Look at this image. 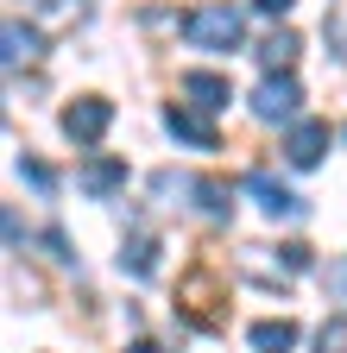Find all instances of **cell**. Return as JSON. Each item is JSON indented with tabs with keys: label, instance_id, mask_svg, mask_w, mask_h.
<instances>
[{
	"label": "cell",
	"instance_id": "9c48e42d",
	"mask_svg": "<svg viewBox=\"0 0 347 353\" xmlns=\"http://www.w3.org/2000/svg\"><path fill=\"white\" fill-rule=\"evenodd\" d=\"M246 190L259 196V208H266V214H284V221H290V214H303V202H297V196L278 183L272 170H252V176H246Z\"/></svg>",
	"mask_w": 347,
	"mask_h": 353
},
{
	"label": "cell",
	"instance_id": "9a60e30c",
	"mask_svg": "<svg viewBox=\"0 0 347 353\" xmlns=\"http://www.w3.org/2000/svg\"><path fill=\"white\" fill-rule=\"evenodd\" d=\"M196 196H202V208H208V214H234V190L221 183V176H202Z\"/></svg>",
	"mask_w": 347,
	"mask_h": 353
},
{
	"label": "cell",
	"instance_id": "4fadbf2b",
	"mask_svg": "<svg viewBox=\"0 0 347 353\" xmlns=\"http://www.w3.org/2000/svg\"><path fill=\"white\" fill-rule=\"evenodd\" d=\"M120 265H126L133 278H152V272H158V240H152V234H133V240H126V252H120Z\"/></svg>",
	"mask_w": 347,
	"mask_h": 353
},
{
	"label": "cell",
	"instance_id": "5b68a950",
	"mask_svg": "<svg viewBox=\"0 0 347 353\" xmlns=\"http://www.w3.org/2000/svg\"><path fill=\"white\" fill-rule=\"evenodd\" d=\"M328 120H290V139H284V158L297 164V170H310V164H322V152H328Z\"/></svg>",
	"mask_w": 347,
	"mask_h": 353
},
{
	"label": "cell",
	"instance_id": "6da1fadb",
	"mask_svg": "<svg viewBox=\"0 0 347 353\" xmlns=\"http://www.w3.org/2000/svg\"><path fill=\"white\" fill-rule=\"evenodd\" d=\"M184 38L196 44V51H234V44L246 38L240 7H228V0H208V7H196V13L184 19Z\"/></svg>",
	"mask_w": 347,
	"mask_h": 353
},
{
	"label": "cell",
	"instance_id": "52a82bcc",
	"mask_svg": "<svg viewBox=\"0 0 347 353\" xmlns=\"http://www.w3.org/2000/svg\"><path fill=\"white\" fill-rule=\"evenodd\" d=\"M26 13L45 26V32H70L89 19V0H26Z\"/></svg>",
	"mask_w": 347,
	"mask_h": 353
},
{
	"label": "cell",
	"instance_id": "7c38bea8",
	"mask_svg": "<svg viewBox=\"0 0 347 353\" xmlns=\"http://www.w3.org/2000/svg\"><path fill=\"white\" fill-rule=\"evenodd\" d=\"M252 347L259 353H290L297 347V322H284V316L278 322H252Z\"/></svg>",
	"mask_w": 347,
	"mask_h": 353
},
{
	"label": "cell",
	"instance_id": "e0dca14e",
	"mask_svg": "<svg viewBox=\"0 0 347 353\" xmlns=\"http://www.w3.org/2000/svg\"><path fill=\"white\" fill-rule=\"evenodd\" d=\"M316 353H347V316H335V322L316 334Z\"/></svg>",
	"mask_w": 347,
	"mask_h": 353
},
{
	"label": "cell",
	"instance_id": "8fae6325",
	"mask_svg": "<svg viewBox=\"0 0 347 353\" xmlns=\"http://www.w3.org/2000/svg\"><path fill=\"white\" fill-rule=\"evenodd\" d=\"M38 51H45V38H38L32 26H19V19H7V70H19V63H32Z\"/></svg>",
	"mask_w": 347,
	"mask_h": 353
},
{
	"label": "cell",
	"instance_id": "5bb4252c",
	"mask_svg": "<svg viewBox=\"0 0 347 353\" xmlns=\"http://www.w3.org/2000/svg\"><path fill=\"white\" fill-rule=\"evenodd\" d=\"M297 51H303L297 32H272L266 44H259V63H266V70H290V63H297Z\"/></svg>",
	"mask_w": 347,
	"mask_h": 353
},
{
	"label": "cell",
	"instance_id": "3957f363",
	"mask_svg": "<svg viewBox=\"0 0 347 353\" xmlns=\"http://www.w3.org/2000/svg\"><path fill=\"white\" fill-rule=\"evenodd\" d=\"M297 101H303V88L290 70H266V82L252 88V114L259 120H297Z\"/></svg>",
	"mask_w": 347,
	"mask_h": 353
},
{
	"label": "cell",
	"instance_id": "d6986e66",
	"mask_svg": "<svg viewBox=\"0 0 347 353\" xmlns=\"http://www.w3.org/2000/svg\"><path fill=\"white\" fill-rule=\"evenodd\" d=\"M126 353H164L158 341H133V347H126Z\"/></svg>",
	"mask_w": 347,
	"mask_h": 353
},
{
	"label": "cell",
	"instance_id": "30bf717a",
	"mask_svg": "<svg viewBox=\"0 0 347 353\" xmlns=\"http://www.w3.org/2000/svg\"><path fill=\"white\" fill-rule=\"evenodd\" d=\"M76 183H82V190H89V196L101 202V196L126 190V164H120V158H89V164H82V176H76Z\"/></svg>",
	"mask_w": 347,
	"mask_h": 353
},
{
	"label": "cell",
	"instance_id": "2e32d148",
	"mask_svg": "<svg viewBox=\"0 0 347 353\" xmlns=\"http://www.w3.org/2000/svg\"><path fill=\"white\" fill-rule=\"evenodd\" d=\"M19 176H26L32 190H57V170H51V164H38V158H19Z\"/></svg>",
	"mask_w": 347,
	"mask_h": 353
},
{
	"label": "cell",
	"instance_id": "ac0fdd59",
	"mask_svg": "<svg viewBox=\"0 0 347 353\" xmlns=\"http://www.w3.org/2000/svg\"><path fill=\"white\" fill-rule=\"evenodd\" d=\"M252 7H259V13H272V19H284V13H290V0H252Z\"/></svg>",
	"mask_w": 347,
	"mask_h": 353
},
{
	"label": "cell",
	"instance_id": "277c9868",
	"mask_svg": "<svg viewBox=\"0 0 347 353\" xmlns=\"http://www.w3.org/2000/svg\"><path fill=\"white\" fill-rule=\"evenodd\" d=\"M108 126H114V101H101V95H82V101L63 108V132H70L76 145H95Z\"/></svg>",
	"mask_w": 347,
	"mask_h": 353
},
{
	"label": "cell",
	"instance_id": "ba28073f",
	"mask_svg": "<svg viewBox=\"0 0 347 353\" xmlns=\"http://www.w3.org/2000/svg\"><path fill=\"white\" fill-rule=\"evenodd\" d=\"M164 126L177 132V139H190L196 152H215V145H221V132H215V126H208V120H202L196 108H184V101H177V108L164 114Z\"/></svg>",
	"mask_w": 347,
	"mask_h": 353
},
{
	"label": "cell",
	"instance_id": "7a4b0ae2",
	"mask_svg": "<svg viewBox=\"0 0 347 353\" xmlns=\"http://www.w3.org/2000/svg\"><path fill=\"white\" fill-rule=\"evenodd\" d=\"M177 303H184V316L196 322V328H221L228 316H221V278L208 272V265H196V272L177 284Z\"/></svg>",
	"mask_w": 347,
	"mask_h": 353
},
{
	"label": "cell",
	"instance_id": "8992f818",
	"mask_svg": "<svg viewBox=\"0 0 347 353\" xmlns=\"http://www.w3.org/2000/svg\"><path fill=\"white\" fill-rule=\"evenodd\" d=\"M184 95H190L202 114H221V108L234 101V88H228V76H215V70H190V76H184Z\"/></svg>",
	"mask_w": 347,
	"mask_h": 353
}]
</instances>
